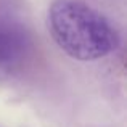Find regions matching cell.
Returning a JSON list of instances; mask_svg holds the SVG:
<instances>
[{
    "instance_id": "cell-1",
    "label": "cell",
    "mask_w": 127,
    "mask_h": 127,
    "mask_svg": "<svg viewBox=\"0 0 127 127\" xmlns=\"http://www.w3.org/2000/svg\"><path fill=\"white\" fill-rule=\"evenodd\" d=\"M47 26L56 45L79 61L105 58L119 47V34L111 21L79 0H55Z\"/></svg>"
},
{
    "instance_id": "cell-2",
    "label": "cell",
    "mask_w": 127,
    "mask_h": 127,
    "mask_svg": "<svg viewBox=\"0 0 127 127\" xmlns=\"http://www.w3.org/2000/svg\"><path fill=\"white\" fill-rule=\"evenodd\" d=\"M32 48L29 32L18 23H0V69H10L24 61Z\"/></svg>"
}]
</instances>
